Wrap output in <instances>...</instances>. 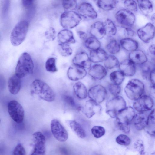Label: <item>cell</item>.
Returning <instances> with one entry per match:
<instances>
[{
	"label": "cell",
	"instance_id": "obj_1",
	"mask_svg": "<svg viewBox=\"0 0 155 155\" xmlns=\"http://www.w3.org/2000/svg\"><path fill=\"white\" fill-rule=\"evenodd\" d=\"M31 94H35L41 99L51 102L55 98L54 93L51 88L41 80L36 79L31 84Z\"/></svg>",
	"mask_w": 155,
	"mask_h": 155
},
{
	"label": "cell",
	"instance_id": "obj_2",
	"mask_svg": "<svg viewBox=\"0 0 155 155\" xmlns=\"http://www.w3.org/2000/svg\"><path fill=\"white\" fill-rule=\"evenodd\" d=\"M34 64L29 54L25 52L19 57L15 68V74L21 78L33 73Z\"/></svg>",
	"mask_w": 155,
	"mask_h": 155
},
{
	"label": "cell",
	"instance_id": "obj_3",
	"mask_svg": "<svg viewBox=\"0 0 155 155\" xmlns=\"http://www.w3.org/2000/svg\"><path fill=\"white\" fill-rule=\"evenodd\" d=\"M135 112L133 108L127 107L120 112L116 117V122L119 129L126 133L130 132V124L133 120Z\"/></svg>",
	"mask_w": 155,
	"mask_h": 155
},
{
	"label": "cell",
	"instance_id": "obj_4",
	"mask_svg": "<svg viewBox=\"0 0 155 155\" xmlns=\"http://www.w3.org/2000/svg\"><path fill=\"white\" fill-rule=\"evenodd\" d=\"M29 27V23L26 20L19 22L11 33L10 39L12 45L15 46L20 45L25 39Z\"/></svg>",
	"mask_w": 155,
	"mask_h": 155
},
{
	"label": "cell",
	"instance_id": "obj_5",
	"mask_svg": "<svg viewBox=\"0 0 155 155\" xmlns=\"http://www.w3.org/2000/svg\"><path fill=\"white\" fill-rule=\"evenodd\" d=\"M144 89V86L142 81L138 79H134L127 83L124 91L129 99L135 101L142 95Z\"/></svg>",
	"mask_w": 155,
	"mask_h": 155
},
{
	"label": "cell",
	"instance_id": "obj_6",
	"mask_svg": "<svg viewBox=\"0 0 155 155\" xmlns=\"http://www.w3.org/2000/svg\"><path fill=\"white\" fill-rule=\"evenodd\" d=\"M126 107V102L122 96L118 95L106 102L105 111L110 117L114 118Z\"/></svg>",
	"mask_w": 155,
	"mask_h": 155
},
{
	"label": "cell",
	"instance_id": "obj_7",
	"mask_svg": "<svg viewBox=\"0 0 155 155\" xmlns=\"http://www.w3.org/2000/svg\"><path fill=\"white\" fill-rule=\"evenodd\" d=\"M81 16L74 11H65L60 16V23L65 29L73 28L77 26L81 20Z\"/></svg>",
	"mask_w": 155,
	"mask_h": 155
},
{
	"label": "cell",
	"instance_id": "obj_8",
	"mask_svg": "<svg viewBox=\"0 0 155 155\" xmlns=\"http://www.w3.org/2000/svg\"><path fill=\"white\" fill-rule=\"evenodd\" d=\"M117 22L124 28L131 27L134 25L135 17L134 14L126 9H120L115 14Z\"/></svg>",
	"mask_w": 155,
	"mask_h": 155
},
{
	"label": "cell",
	"instance_id": "obj_9",
	"mask_svg": "<svg viewBox=\"0 0 155 155\" xmlns=\"http://www.w3.org/2000/svg\"><path fill=\"white\" fill-rule=\"evenodd\" d=\"M8 110L12 119L17 123H21L24 117V110L22 106L17 101L13 100L9 101Z\"/></svg>",
	"mask_w": 155,
	"mask_h": 155
},
{
	"label": "cell",
	"instance_id": "obj_10",
	"mask_svg": "<svg viewBox=\"0 0 155 155\" xmlns=\"http://www.w3.org/2000/svg\"><path fill=\"white\" fill-rule=\"evenodd\" d=\"M51 132L55 138L58 141L64 142L68 138V134L64 127L58 120H52L50 124Z\"/></svg>",
	"mask_w": 155,
	"mask_h": 155
},
{
	"label": "cell",
	"instance_id": "obj_11",
	"mask_svg": "<svg viewBox=\"0 0 155 155\" xmlns=\"http://www.w3.org/2000/svg\"><path fill=\"white\" fill-rule=\"evenodd\" d=\"M32 136L34 144L30 155H44L46 151L45 136L40 131L35 132Z\"/></svg>",
	"mask_w": 155,
	"mask_h": 155
},
{
	"label": "cell",
	"instance_id": "obj_12",
	"mask_svg": "<svg viewBox=\"0 0 155 155\" xmlns=\"http://www.w3.org/2000/svg\"><path fill=\"white\" fill-rule=\"evenodd\" d=\"M153 105L152 97L147 95H142L134 102L133 108L138 112H144L151 110Z\"/></svg>",
	"mask_w": 155,
	"mask_h": 155
},
{
	"label": "cell",
	"instance_id": "obj_13",
	"mask_svg": "<svg viewBox=\"0 0 155 155\" xmlns=\"http://www.w3.org/2000/svg\"><path fill=\"white\" fill-rule=\"evenodd\" d=\"M107 95V91L106 88L99 84L91 87L87 92V96L90 99L98 104L105 100Z\"/></svg>",
	"mask_w": 155,
	"mask_h": 155
},
{
	"label": "cell",
	"instance_id": "obj_14",
	"mask_svg": "<svg viewBox=\"0 0 155 155\" xmlns=\"http://www.w3.org/2000/svg\"><path fill=\"white\" fill-rule=\"evenodd\" d=\"M137 35L140 39L145 43H148L153 39L155 35L154 25L151 23H147L137 31Z\"/></svg>",
	"mask_w": 155,
	"mask_h": 155
},
{
	"label": "cell",
	"instance_id": "obj_15",
	"mask_svg": "<svg viewBox=\"0 0 155 155\" xmlns=\"http://www.w3.org/2000/svg\"><path fill=\"white\" fill-rule=\"evenodd\" d=\"M78 13L81 17L87 19H96L97 16V12L92 5L89 3L83 2L77 8Z\"/></svg>",
	"mask_w": 155,
	"mask_h": 155
},
{
	"label": "cell",
	"instance_id": "obj_16",
	"mask_svg": "<svg viewBox=\"0 0 155 155\" xmlns=\"http://www.w3.org/2000/svg\"><path fill=\"white\" fill-rule=\"evenodd\" d=\"M101 107L99 104L92 100L87 101L83 107H81V110L87 118H90L101 110Z\"/></svg>",
	"mask_w": 155,
	"mask_h": 155
},
{
	"label": "cell",
	"instance_id": "obj_17",
	"mask_svg": "<svg viewBox=\"0 0 155 155\" xmlns=\"http://www.w3.org/2000/svg\"><path fill=\"white\" fill-rule=\"evenodd\" d=\"M87 72L84 68L73 64L69 68L67 75L68 78L72 81H77L84 78Z\"/></svg>",
	"mask_w": 155,
	"mask_h": 155
},
{
	"label": "cell",
	"instance_id": "obj_18",
	"mask_svg": "<svg viewBox=\"0 0 155 155\" xmlns=\"http://www.w3.org/2000/svg\"><path fill=\"white\" fill-rule=\"evenodd\" d=\"M73 64L84 69H89L91 67V62L88 54L84 52L77 53L72 60Z\"/></svg>",
	"mask_w": 155,
	"mask_h": 155
},
{
	"label": "cell",
	"instance_id": "obj_19",
	"mask_svg": "<svg viewBox=\"0 0 155 155\" xmlns=\"http://www.w3.org/2000/svg\"><path fill=\"white\" fill-rule=\"evenodd\" d=\"M120 71L126 76H132L135 73L136 68L134 64L129 59H126L118 65Z\"/></svg>",
	"mask_w": 155,
	"mask_h": 155
},
{
	"label": "cell",
	"instance_id": "obj_20",
	"mask_svg": "<svg viewBox=\"0 0 155 155\" xmlns=\"http://www.w3.org/2000/svg\"><path fill=\"white\" fill-rule=\"evenodd\" d=\"M107 74V71L105 67L99 64L93 65L88 71L89 75L96 80L102 79L106 76Z\"/></svg>",
	"mask_w": 155,
	"mask_h": 155
},
{
	"label": "cell",
	"instance_id": "obj_21",
	"mask_svg": "<svg viewBox=\"0 0 155 155\" xmlns=\"http://www.w3.org/2000/svg\"><path fill=\"white\" fill-rule=\"evenodd\" d=\"M90 32L92 36L99 40L102 38L106 34L103 23L97 21L91 26Z\"/></svg>",
	"mask_w": 155,
	"mask_h": 155
},
{
	"label": "cell",
	"instance_id": "obj_22",
	"mask_svg": "<svg viewBox=\"0 0 155 155\" xmlns=\"http://www.w3.org/2000/svg\"><path fill=\"white\" fill-rule=\"evenodd\" d=\"M129 59L134 64L142 65L147 61V58L145 53L140 50H136L130 52Z\"/></svg>",
	"mask_w": 155,
	"mask_h": 155
},
{
	"label": "cell",
	"instance_id": "obj_23",
	"mask_svg": "<svg viewBox=\"0 0 155 155\" xmlns=\"http://www.w3.org/2000/svg\"><path fill=\"white\" fill-rule=\"evenodd\" d=\"M57 37L59 43L69 45L75 42L73 33L69 29H64L61 30L58 33Z\"/></svg>",
	"mask_w": 155,
	"mask_h": 155
},
{
	"label": "cell",
	"instance_id": "obj_24",
	"mask_svg": "<svg viewBox=\"0 0 155 155\" xmlns=\"http://www.w3.org/2000/svg\"><path fill=\"white\" fill-rule=\"evenodd\" d=\"M21 78L15 74L11 76L8 81V87L10 93L13 95L17 94L21 87Z\"/></svg>",
	"mask_w": 155,
	"mask_h": 155
},
{
	"label": "cell",
	"instance_id": "obj_25",
	"mask_svg": "<svg viewBox=\"0 0 155 155\" xmlns=\"http://www.w3.org/2000/svg\"><path fill=\"white\" fill-rule=\"evenodd\" d=\"M148 116L143 112L135 114L133 119L134 124L136 129L141 130L145 128L147 124Z\"/></svg>",
	"mask_w": 155,
	"mask_h": 155
},
{
	"label": "cell",
	"instance_id": "obj_26",
	"mask_svg": "<svg viewBox=\"0 0 155 155\" xmlns=\"http://www.w3.org/2000/svg\"><path fill=\"white\" fill-rule=\"evenodd\" d=\"M107 56L106 52L100 48L95 50L91 51L89 57L91 62L97 63L104 61Z\"/></svg>",
	"mask_w": 155,
	"mask_h": 155
},
{
	"label": "cell",
	"instance_id": "obj_27",
	"mask_svg": "<svg viewBox=\"0 0 155 155\" xmlns=\"http://www.w3.org/2000/svg\"><path fill=\"white\" fill-rule=\"evenodd\" d=\"M120 42V45L124 49L130 52L137 50L138 47L137 42L131 38H122Z\"/></svg>",
	"mask_w": 155,
	"mask_h": 155
},
{
	"label": "cell",
	"instance_id": "obj_28",
	"mask_svg": "<svg viewBox=\"0 0 155 155\" xmlns=\"http://www.w3.org/2000/svg\"><path fill=\"white\" fill-rule=\"evenodd\" d=\"M73 88L74 93L79 99H83L87 97L88 91L86 87L82 82H76Z\"/></svg>",
	"mask_w": 155,
	"mask_h": 155
},
{
	"label": "cell",
	"instance_id": "obj_29",
	"mask_svg": "<svg viewBox=\"0 0 155 155\" xmlns=\"http://www.w3.org/2000/svg\"><path fill=\"white\" fill-rule=\"evenodd\" d=\"M67 123L71 129L79 137L83 139L86 136L85 130L81 124L75 120H68Z\"/></svg>",
	"mask_w": 155,
	"mask_h": 155
},
{
	"label": "cell",
	"instance_id": "obj_30",
	"mask_svg": "<svg viewBox=\"0 0 155 155\" xmlns=\"http://www.w3.org/2000/svg\"><path fill=\"white\" fill-rule=\"evenodd\" d=\"M118 2L117 0H100L97 1V5L100 9L105 11H109L114 9Z\"/></svg>",
	"mask_w": 155,
	"mask_h": 155
},
{
	"label": "cell",
	"instance_id": "obj_31",
	"mask_svg": "<svg viewBox=\"0 0 155 155\" xmlns=\"http://www.w3.org/2000/svg\"><path fill=\"white\" fill-rule=\"evenodd\" d=\"M139 9L145 14L151 13L153 11V6L152 2L148 0L136 1Z\"/></svg>",
	"mask_w": 155,
	"mask_h": 155
},
{
	"label": "cell",
	"instance_id": "obj_32",
	"mask_svg": "<svg viewBox=\"0 0 155 155\" xmlns=\"http://www.w3.org/2000/svg\"><path fill=\"white\" fill-rule=\"evenodd\" d=\"M84 45L87 48L91 51L100 48L101 45L98 39L92 36L87 38L85 41Z\"/></svg>",
	"mask_w": 155,
	"mask_h": 155
},
{
	"label": "cell",
	"instance_id": "obj_33",
	"mask_svg": "<svg viewBox=\"0 0 155 155\" xmlns=\"http://www.w3.org/2000/svg\"><path fill=\"white\" fill-rule=\"evenodd\" d=\"M110 78L112 83L120 85L124 81L125 76L120 71L117 70L110 73Z\"/></svg>",
	"mask_w": 155,
	"mask_h": 155
},
{
	"label": "cell",
	"instance_id": "obj_34",
	"mask_svg": "<svg viewBox=\"0 0 155 155\" xmlns=\"http://www.w3.org/2000/svg\"><path fill=\"white\" fill-rule=\"evenodd\" d=\"M104 61L105 68L108 69H112L118 65L119 64L117 58L113 55L108 56Z\"/></svg>",
	"mask_w": 155,
	"mask_h": 155
},
{
	"label": "cell",
	"instance_id": "obj_35",
	"mask_svg": "<svg viewBox=\"0 0 155 155\" xmlns=\"http://www.w3.org/2000/svg\"><path fill=\"white\" fill-rule=\"evenodd\" d=\"M106 33L114 36L117 33V28L113 22L110 19L107 18L103 23Z\"/></svg>",
	"mask_w": 155,
	"mask_h": 155
},
{
	"label": "cell",
	"instance_id": "obj_36",
	"mask_svg": "<svg viewBox=\"0 0 155 155\" xmlns=\"http://www.w3.org/2000/svg\"><path fill=\"white\" fill-rule=\"evenodd\" d=\"M106 49L109 53L112 54H114L119 52L120 49V45L117 41L113 40L107 45Z\"/></svg>",
	"mask_w": 155,
	"mask_h": 155
},
{
	"label": "cell",
	"instance_id": "obj_37",
	"mask_svg": "<svg viewBox=\"0 0 155 155\" xmlns=\"http://www.w3.org/2000/svg\"><path fill=\"white\" fill-rule=\"evenodd\" d=\"M58 50L59 54L64 57L71 55L72 53V50L69 45L59 43L58 46Z\"/></svg>",
	"mask_w": 155,
	"mask_h": 155
},
{
	"label": "cell",
	"instance_id": "obj_38",
	"mask_svg": "<svg viewBox=\"0 0 155 155\" xmlns=\"http://www.w3.org/2000/svg\"><path fill=\"white\" fill-rule=\"evenodd\" d=\"M63 100L65 104L70 108L78 110H81V107L77 105L74 98L71 96L64 95L63 97Z\"/></svg>",
	"mask_w": 155,
	"mask_h": 155
},
{
	"label": "cell",
	"instance_id": "obj_39",
	"mask_svg": "<svg viewBox=\"0 0 155 155\" xmlns=\"http://www.w3.org/2000/svg\"><path fill=\"white\" fill-rule=\"evenodd\" d=\"M62 5L66 11H74L78 7L77 1L74 0L63 1Z\"/></svg>",
	"mask_w": 155,
	"mask_h": 155
},
{
	"label": "cell",
	"instance_id": "obj_40",
	"mask_svg": "<svg viewBox=\"0 0 155 155\" xmlns=\"http://www.w3.org/2000/svg\"><path fill=\"white\" fill-rule=\"evenodd\" d=\"M45 67L46 70L51 72H54L57 71L56 65V60L53 57L48 58L45 64Z\"/></svg>",
	"mask_w": 155,
	"mask_h": 155
},
{
	"label": "cell",
	"instance_id": "obj_41",
	"mask_svg": "<svg viewBox=\"0 0 155 155\" xmlns=\"http://www.w3.org/2000/svg\"><path fill=\"white\" fill-rule=\"evenodd\" d=\"M91 132L95 137L98 138L104 135L105 130L103 127L96 126L93 127L91 129Z\"/></svg>",
	"mask_w": 155,
	"mask_h": 155
},
{
	"label": "cell",
	"instance_id": "obj_42",
	"mask_svg": "<svg viewBox=\"0 0 155 155\" xmlns=\"http://www.w3.org/2000/svg\"><path fill=\"white\" fill-rule=\"evenodd\" d=\"M124 5L126 9L130 11L135 12L137 11L138 5L136 1L134 0H125Z\"/></svg>",
	"mask_w": 155,
	"mask_h": 155
},
{
	"label": "cell",
	"instance_id": "obj_43",
	"mask_svg": "<svg viewBox=\"0 0 155 155\" xmlns=\"http://www.w3.org/2000/svg\"><path fill=\"white\" fill-rule=\"evenodd\" d=\"M116 142L118 144L124 146L129 145L131 142L130 139L127 136L124 134H120L116 138Z\"/></svg>",
	"mask_w": 155,
	"mask_h": 155
},
{
	"label": "cell",
	"instance_id": "obj_44",
	"mask_svg": "<svg viewBox=\"0 0 155 155\" xmlns=\"http://www.w3.org/2000/svg\"><path fill=\"white\" fill-rule=\"evenodd\" d=\"M148 129H151L154 131L155 128V110L153 109L148 116L147 125L146 127Z\"/></svg>",
	"mask_w": 155,
	"mask_h": 155
},
{
	"label": "cell",
	"instance_id": "obj_45",
	"mask_svg": "<svg viewBox=\"0 0 155 155\" xmlns=\"http://www.w3.org/2000/svg\"><path fill=\"white\" fill-rule=\"evenodd\" d=\"M108 89L110 94L115 97L118 95L121 91V88L119 85L111 83L108 85Z\"/></svg>",
	"mask_w": 155,
	"mask_h": 155
},
{
	"label": "cell",
	"instance_id": "obj_46",
	"mask_svg": "<svg viewBox=\"0 0 155 155\" xmlns=\"http://www.w3.org/2000/svg\"><path fill=\"white\" fill-rule=\"evenodd\" d=\"M146 63L142 65V74L143 78L147 79L149 78L151 71L154 68H152L150 65L146 64Z\"/></svg>",
	"mask_w": 155,
	"mask_h": 155
},
{
	"label": "cell",
	"instance_id": "obj_47",
	"mask_svg": "<svg viewBox=\"0 0 155 155\" xmlns=\"http://www.w3.org/2000/svg\"><path fill=\"white\" fill-rule=\"evenodd\" d=\"M45 35L47 39L51 41H53L56 37L55 30L54 28L50 27L45 31Z\"/></svg>",
	"mask_w": 155,
	"mask_h": 155
},
{
	"label": "cell",
	"instance_id": "obj_48",
	"mask_svg": "<svg viewBox=\"0 0 155 155\" xmlns=\"http://www.w3.org/2000/svg\"><path fill=\"white\" fill-rule=\"evenodd\" d=\"M135 148L140 155H144L145 152L144 147L143 141L141 140H137L134 143Z\"/></svg>",
	"mask_w": 155,
	"mask_h": 155
},
{
	"label": "cell",
	"instance_id": "obj_49",
	"mask_svg": "<svg viewBox=\"0 0 155 155\" xmlns=\"http://www.w3.org/2000/svg\"><path fill=\"white\" fill-rule=\"evenodd\" d=\"M13 155H25V151L23 145L21 143L17 145L15 147Z\"/></svg>",
	"mask_w": 155,
	"mask_h": 155
},
{
	"label": "cell",
	"instance_id": "obj_50",
	"mask_svg": "<svg viewBox=\"0 0 155 155\" xmlns=\"http://www.w3.org/2000/svg\"><path fill=\"white\" fill-rule=\"evenodd\" d=\"M124 32L125 34L128 38L134 36L136 34L135 31L131 27L125 28Z\"/></svg>",
	"mask_w": 155,
	"mask_h": 155
},
{
	"label": "cell",
	"instance_id": "obj_51",
	"mask_svg": "<svg viewBox=\"0 0 155 155\" xmlns=\"http://www.w3.org/2000/svg\"><path fill=\"white\" fill-rule=\"evenodd\" d=\"M33 0H25L22 1V3L24 7L26 8H28L31 7L33 5Z\"/></svg>",
	"mask_w": 155,
	"mask_h": 155
},
{
	"label": "cell",
	"instance_id": "obj_52",
	"mask_svg": "<svg viewBox=\"0 0 155 155\" xmlns=\"http://www.w3.org/2000/svg\"><path fill=\"white\" fill-rule=\"evenodd\" d=\"M155 69L153 68L151 71L149 77V79L153 85H155Z\"/></svg>",
	"mask_w": 155,
	"mask_h": 155
},
{
	"label": "cell",
	"instance_id": "obj_53",
	"mask_svg": "<svg viewBox=\"0 0 155 155\" xmlns=\"http://www.w3.org/2000/svg\"><path fill=\"white\" fill-rule=\"evenodd\" d=\"M148 52L149 54L153 58H154L155 56V45L153 44L150 46L148 48Z\"/></svg>",
	"mask_w": 155,
	"mask_h": 155
},
{
	"label": "cell",
	"instance_id": "obj_54",
	"mask_svg": "<svg viewBox=\"0 0 155 155\" xmlns=\"http://www.w3.org/2000/svg\"><path fill=\"white\" fill-rule=\"evenodd\" d=\"M78 34L80 38L83 40H85L87 38V35L85 32L83 31H78Z\"/></svg>",
	"mask_w": 155,
	"mask_h": 155
},
{
	"label": "cell",
	"instance_id": "obj_55",
	"mask_svg": "<svg viewBox=\"0 0 155 155\" xmlns=\"http://www.w3.org/2000/svg\"><path fill=\"white\" fill-rule=\"evenodd\" d=\"M151 92L152 97L154 98L155 97V85H152L151 86Z\"/></svg>",
	"mask_w": 155,
	"mask_h": 155
},
{
	"label": "cell",
	"instance_id": "obj_56",
	"mask_svg": "<svg viewBox=\"0 0 155 155\" xmlns=\"http://www.w3.org/2000/svg\"><path fill=\"white\" fill-rule=\"evenodd\" d=\"M151 20L153 22V24H154L155 22V14H153L151 17Z\"/></svg>",
	"mask_w": 155,
	"mask_h": 155
},
{
	"label": "cell",
	"instance_id": "obj_57",
	"mask_svg": "<svg viewBox=\"0 0 155 155\" xmlns=\"http://www.w3.org/2000/svg\"><path fill=\"white\" fill-rule=\"evenodd\" d=\"M1 119H0V123H1Z\"/></svg>",
	"mask_w": 155,
	"mask_h": 155
}]
</instances>
